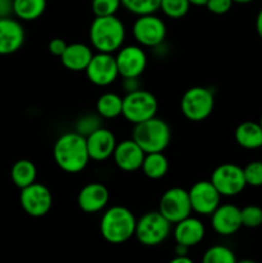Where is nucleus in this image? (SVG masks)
I'll list each match as a JSON object with an SVG mask.
<instances>
[{
	"instance_id": "nucleus-4",
	"label": "nucleus",
	"mask_w": 262,
	"mask_h": 263,
	"mask_svg": "<svg viewBox=\"0 0 262 263\" xmlns=\"http://www.w3.org/2000/svg\"><path fill=\"white\" fill-rule=\"evenodd\" d=\"M171 128L164 120L153 117L148 121L134 125L133 140L136 141L144 153L164 152L171 141Z\"/></svg>"
},
{
	"instance_id": "nucleus-30",
	"label": "nucleus",
	"mask_w": 262,
	"mask_h": 263,
	"mask_svg": "<svg viewBox=\"0 0 262 263\" xmlns=\"http://www.w3.org/2000/svg\"><path fill=\"white\" fill-rule=\"evenodd\" d=\"M102 120L103 118L98 113H87V115L81 116L76 121V123H74V131L77 134H80V135L87 138L90 134H92L98 128L102 127Z\"/></svg>"
},
{
	"instance_id": "nucleus-21",
	"label": "nucleus",
	"mask_w": 262,
	"mask_h": 263,
	"mask_svg": "<svg viewBox=\"0 0 262 263\" xmlns=\"http://www.w3.org/2000/svg\"><path fill=\"white\" fill-rule=\"evenodd\" d=\"M92 49L89 45L82 43L68 44L61 55V62L64 68L72 72H85L86 67L91 61Z\"/></svg>"
},
{
	"instance_id": "nucleus-41",
	"label": "nucleus",
	"mask_w": 262,
	"mask_h": 263,
	"mask_svg": "<svg viewBox=\"0 0 262 263\" xmlns=\"http://www.w3.org/2000/svg\"><path fill=\"white\" fill-rule=\"evenodd\" d=\"M190 5H194V7H204L207 0H189Z\"/></svg>"
},
{
	"instance_id": "nucleus-12",
	"label": "nucleus",
	"mask_w": 262,
	"mask_h": 263,
	"mask_svg": "<svg viewBox=\"0 0 262 263\" xmlns=\"http://www.w3.org/2000/svg\"><path fill=\"white\" fill-rule=\"evenodd\" d=\"M87 80L92 85L105 87L112 85L120 77L116 57L109 53H95L85 69Z\"/></svg>"
},
{
	"instance_id": "nucleus-39",
	"label": "nucleus",
	"mask_w": 262,
	"mask_h": 263,
	"mask_svg": "<svg viewBox=\"0 0 262 263\" xmlns=\"http://www.w3.org/2000/svg\"><path fill=\"white\" fill-rule=\"evenodd\" d=\"M256 31L258 33L259 37L262 39V9L259 10L258 14L256 17Z\"/></svg>"
},
{
	"instance_id": "nucleus-26",
	"label": "nucleus",
	"mask_w": 262,
	"mask_h": 263,
	"mask_svg": "<svg viewBox=\"0 0 262 263\" xmlns=\"http://www.w3.org/2000/svg\"><path fill=\"white\" fill-rule=\"evenodd\" d=\"M169 167V159L164 156L163 152H157V153L145 154L140 170L148 179L159 180L166 176Z\"/></svg>"
},
{
	"instance_id": "nucleus-23",
	"label": "nucleus",
	"mask_w": 262,
	"mask_h": 263,
	"mask_svg": "<svg viewBox=\"0 0 262 263\" xmlns=\"http://www.w3.org/2000/svg\"><path fill=\"white\" fill-rule=\"evenodd\" d=\"M45 9L46 0H13V15L25 22L39 20Z\"/></svg>"
},
{
	"instance_id": "nucleus-19",
	"label": "nucleus",
	"mask_w": 262,
	"mask_h": 263,
	"mask_svg": "<svg viewBox=\"0 0 262 263\" xmlns=\"http://www.w3.org/2000/svg\"><path fill=\"white\" fill-rule=\"evenodd\" d=\"M87 152H89L90 161L103 162L113 156L117 140L115 134L105 127L98 128L86 138Z\"/></svg>"
},
{
	"instance_id": "nucleus-24",
	"label": "nucleus",
	"mask_w": 262,
	"mask_h": 263,
	"mask_svg": "<svg viewBox=\"0 0 262 263\" xmlns=\"http://www.w3.org/2000/svg\"><path fill=\"white\" fill-rule=\"evenodd\" d=\"M36 177H38V168L30 159H20L13 164L10 170V179L18 189H23L36 182Z\"/></svg>"
},
{
	"instance_id": "nucleus-17",
	"label": "nucleus",
	"mask_w": 262,
	"mask_h": 263,
	"mask_svg": "<svg viewBox=\"0 0 262 263\" xmlns=\"http://www.w3.org/2000/svg\"><path fill=\"white\" fill-rule=\"evenodd\" d=\"M109 203V192L100 182H89L77 195V205L85 213L102 212Z\"/></svg>"
},
{
	"instance_id": "nucleus-44",
	"label": "nucleus",
	"mask_w": 262,
	"mask_h": 263,
	"mask_svg": "<svg viewBox=\"0 0 262 263\" xmlns=\"http://www.w3.org/2000/svg\"><path fill=\"white\" fill-rule=\"evenodd\" d=\"M259 126H261V128H262V116H261V120H259Z\"/></svg>"
},
{
	"instance_id": "nucleus-20",
	"label": "nucleus",
	"mask_w": 262,
	"mask_h": 263,
	"mask_svg": "<svg viewBox=\"0 0 262 263\" xmlns=\"http://www.w3.org/2000/svg\"><path fill=\"white\" fill-rule=\"evenodd\" d=\"M204 223L197 217L189 216L180 222L175 223L174 238L176 244L192 248V247L198 246L204 239Z\"/></svg>"
},
{
	"instance_id": "nucleus-37",
	"label": "nucleus",
	"mask_w": 262,
	"mask_h": 263,
	"mask_svg": "<svg viewBox=\"0 0 262 263\" xmlns=\"http://www.w3.org/2000/svg\"><path fill=\"white\" fill-rule=\"evenodd\" d=\"M13 0H0V18L12 17Z\"/></svg>"
},
{
	"instance_id": "nucleus-43",
	"label": "nucleus",
	"mask_w": 262,
	"mask_h": 263,
	"mask_svg": "<svg viewBox=\"0 0 262 263\" xmlns=\"http://www.w3.org/2000/svg\"><path fill=\"white\" fill-rule=\"evenodd\" d=\"M236 263H257V262L252 261V259H241V261H238Z\"/></svg>"
},
{
	"instance_id": "nucleus-15",
	"label": "nucleus",
	"mask_w": 262,
	"mask_h": 263,
	"mask_svg": "<svg viewBox=\"0 0 262 263\" xmlns=\"http://www.w3.org/2000/svg\"><path fill=\"white\" fill-rule=\"evenodd\" d=\"M211 226L218 235H234L243 226L241 225L240 208L230 204V203L220 204L211 215Z\"/></svg>"
},
{
	"instance_id": "nucleus-32",
	"label": "nucleus",
	"mask_w": 262,
	"mask_h": 263,
	"mask_svg": "<svg viewBox=\"0 0 262 263\" xmlns=\"http://www.w3.org/2000/svg\"><path fill=\"white\" fill-rule=\"evenodd\" d=\"M121 7V0H91V10L95 17L116 15Z\"/></svg>"
},
{
	"instance_id": "nucleus-8",
	"label": "nucleus",
	"mask_w": 262,
	"mask_h": 263,
	"mask_svg": "<svg viewBox=\"0 0 262 263\" xmlns=\"http://www.w3.org/2000/svg\"><path fill=\"white\" fill-rule=\"evenodd\" d=\"M166 35V23L156 13L138 15L134 21L133 36L143 48H158L164 43Z\"/></svg>"
},
{
	"instance_id": "nucleus-14",
	"label": "nucleus",
	"mask_w": 262,
	"mask_h": 263,
	"mask_svg": "<svg viewBox=\"0 0 262 263\" xmlns=\"http://www.w3.org/2000/svg\"><path fill=\"white\" fill-rule=\"evenodd\" d=\"M118 73L122 79L140 77L148 64V58L140 45H125L117 51L116 55Z\"/></svg>"
},
{
	"instance_id": "nucleus-9",
	"label": "nucleus",
	"mask_w": 262,
	"mask_h": 263,
	"mask_svg": "<svg viewBox=\"0 0 262 263\" xmlns=\"http://www.w3.org/2000/svg\"><path fill=\"white\" fill-rule=\"evenodd\" d=\"M210 181L221 197H235L247 186L243 168L234 163H222L216 167L211 174Z\"/></svg>"
},
{
	"instance_id": "nucleus-2",
	"label": "nucleus",
	"mask_w": 262,
	"mask_h": 263,
	"mask_svg": "<svg viewBox=\"0 0 262 263\" xmlns=\"http://www.w3.org/2000/svg\"><path fill=\"white\" fill-rule=\"evenodd\" d=\"M89 39L98 53L113 54L123 46L126 27L117 15L95 17L90 25Z\"/></svg>"
},
{
	"instance_id": "nucleus-42",
	"label": "nucleus",
	"mask_w": 262,
	"mask_h": 263,
	"mask_svg": "<svg viewBox=\"0 0 262 263\" xmlns=\"http://www.w3.org/2000/svg\"><path fill=\"white\" fill-rule=\"evenodd\" d=\"M234 3H236V4H248V3L253 2V0H233Z\"/></svg>"
},
{
	"instance_id": "nucleus-5",
	"label": "nucleus",
	"mask_w": 262,
	"mask_h": 263,
	"mask_svg": "<svg viewBox=\"0 0 262 263\" xmlns=\"http://www.w3.org/2000/svg\"><path fill=\"white\" fill-rule=\"evenodd\" d=\"M172 223L159 211H149L136 220L135 238L145 247L163 243L171 234Z\"/></svg>"
},
{
	"instance_id": "nucleus-27",
	"label": "nucleus",
	"mask_w": 262,
	"mask_h": 263,
	"mask_svg": "<svg viewBox=\"0 0 262 263\" xmlns=\"http://www.w3.org/2000/svg\"><path fill=\"white\" fill-rule=\"evenodd\" d=\"M235 254L230 248L225 246H212L204 252L202 263H236Z\"/></svg>"
},
{
	"instance_id": "nucleus-11",
	"label": "nucleus",
	"mask_w": 262,
	"mask_h": 263,
	"mask_svg": "<svg viewBox=\"0 0 262 263\" xmlns=\"http://www.w3.org/2000/svg\"><path fill=\"white\" fill-rule=\"evenodd\" d=\"M20 203L22 210L31 217H43L48 215L53 205L50 189L40 182H33L21 189Z\"/></svg>"
},
{
	"instance_id": "nucleus-18",
	"label": "nucleus",
	"mask_w": 262,
	"mask_h": 263,
	"mask_svg": "<svg viewBox=\"0 0 262 263\" xmlns=\"http://www.w3.org/2000/svg\"><path fill=\"white\" fill-rule=\"evenodd\" d=\"M112 157L116 166L121 171L135 172L141 168L145 153L136 144V141H134L133 139H126L121 143H117Z\"/></svg>"
},
{
	"instance_id": "nucleus-40",
	"label": "nucleus",
	"mask_w": 262,
	"mask_h": 263,
	"mask_svg": "<svg viewBox=\"0 0 262 263\" xmlns=\"http://www.w3.org/2000/svg\"><path fill=\"white\" fill-rule=\"evenodd\" d=\"M188 251H189V248H188V247L181 246V244H176L175 254H176V256H188Z\"/></svg>"
},
{
	"instance_id": "nucleus-10",
	"label": "nucleus",
	"mask_w": 262,
	"mask_h": 263,
	"mask_svg": "<svg viewBox=\"0 0 262 263\" xmlns=\"http://www.w3.org/2000/svg\"><path fill=\"white\" fill-rule=\"evenodd\" d=\"M158 211L172 223L180 222L192 215L189 193L182 187H170L159 199Z\"/></svg>"
},
{
	"instance_id": "nucleus-35",
	"label": "nucleus",
	"mask_w": 262,
	"mask_h": 263,
	"mask_svg": "<svg viewBox=\"0 0 262 263\" xmlns=\"http://www.w3.org/2000/svg\"><path fill=\"white\" fill-rule=\"evenodd\" d=\"M67 45H68V44H67L63 39L54 37V39H51L50 43H49L48 49H49V51L53 54V55L59 57V58H61V55L64 53V50H66Z\"/></svg>"
},
{
	"instance_id": "nucleus-29",
	"label": "nucleus",
	"mask_w": 262,
	"mask_h": 263,
	"mask_svg": "<svg viewBox=\"0 0 262 263\" xmlns=\"http://www.w3.org/2000/svg\"><path fill=\"white\" fill-rule=\"evenodd\" d=\"M190 7L189 0H161L159 10L171 20H180L188 14Z\"/></svg>"
},
{
	"instance_id": "nucleus-38",
	"label": "nucleus",
	"mask_w": 262,
	"mask_h": 263,
	"mask_svg": "<svg viewBox=\"0 0 262 263\" xmlns=\"http://www.w3.org/2000/svg\"><path fill=\"white\" fill-rule=\"evenodd\" d=\"M169 263H194V261L188 256H175Z\"/></svg>"
},
{
	"instance_id": "nucleus-28",
	"label": "nucleus",
	"mask_w": 262,
	"mask_h": 263,
	"mask_svg": "<svg viewBox=\"0 0 262 263\" xmlns=\"http://www.w3.org/2000/svg\"><path fill=\"white\" fill-rule=\"evenodd\" d=\"M121 4L127 12L138 17V15L153 14L159 10L161 0H121Z\"/></svg>"
},
{
	"instance_id": "nucleus-33",
	"label": "nucleus",
	"mask_w": 262,
	"mask_h": 263,
	"mask_svg": "<svg viewBox=\"0 0 262 263\" xmlns=\"http://www.w3.org/2000/svg\"><path fill=\"white\" fill-rule=\"evenodd\" d=\"M247 185L253 187L262 186V161H252L243 168Z\"/></svg>"
},
{
	"instance_id": "nucleus-6",
	"label": "nucleus",
	"mask_w": 262,
	"mask_h": 263,
	"mask_svg": "<svg viewBox=\"0 0 262 263\" xmlns=\"http://www.w3.org/2000/svg\"><path fill=\"white\" fill-rule=\"evenodd\" d=\"M157 110L158 100L148 90H135L122 98V117L133 125L156 117Z\"/></svg>"
},
{
	"instance_id": "nucleus-36",
	"label": "nucleus",
	"mask_w": 262,
	"mask_h": 263,
	"mask_svg": "<svg viewBox=\"0 0 262 263\" xmlns=\"http://www.w3.org/2000/svg\"><path fill=\"white\" fill-rule=\"evenodd\" d=\"M122 89L125 90V92L135 91V90L141 89L140 81H139V77H128V79H122Z\"/></svg>"
},
{
	"instance_id": "nucleus-1",
	"label": "nucleus",
	"mask_w": 262,
	"mask_h": 263,
	"mask_svg": "<svg viewBox=\"0 0 262 263\" xmlns=\"http://www.w3.org/2000/svg\"><path fill=\"white\" fill-rule=\"evenodd\" d=\"M53 158L57 166L67 174H80L90 162L86 138L76 131L64 133L55 140Z\"/></svg>"
},
{
	"instance_id": "nucleus-3",
	"label": "nucleus",
	"mask_w": 262,
	"mask_h": 263,
	"mask_svg": "<svg viewBox=\"0 0 262 263\" xmlns=\"http://www.w3.org/2000/svg\"><path fill=\"white\" fill-rule=\"evenodd\" d=\"M136 217L123 205H112L100 218L99 230L103 239L110 244H122L135 235Z\"/></svg>"
},
{
	"instance_id": "nucleus-31",
	"label": "nucleus",
	"mask_w": 262,
	"mask_h": 263,
	"mask_svg": "<svg viewBox=\"0 0 262 263\" xmlns=\"http://www.w3.org/2000/svg\"><path fill=\"white\" fill-rule=\"evenodd\" d=\"M241 225L248 229H256L262 225V208L258 205L249 204L240 208Z\"/></svg>"
},
{
	"instance_id": "nucleus-25",
	"label": "nucleus",
	"mask_w": 262,
	"mask_h": 263,
	"mask_svg": "<svg viewBox=\"0 0 262 263\" xmlns=\"http://www.w3.org/2000/svg\"><path fill=\"white\" fill-rule=\"evenodd\" d=\"M95 112L103 120H113L122 116V97L116 92H104L95 103Z\"/></svg>"
},
{
	"instance_id": "nucleus-22",
	"label": "nucleus",
	"mask_w": 262,
	"mask_h": 263,
	"mask_svg": "<svg viewBox=\"0 0 262 263\" xmlns=\"http://www.w3.org/2000/svg\"><path fill=\"white\" fill-rule=\"evenodd\" d=\"M234 138L238 145L248 151L262 148V128L259 123L253 121L239 123L234 133Z\"/></svg>"
},
{
	"instance_id": "nucleus-16",
	"label": "nucleus",
	"mask_w": 262,
	"mask_h": 263,
	"mask_svg": "<svg viewBox=\"0 0 262 263\" xmlns=\"http://www.w3.org/2000/svg\"><path fill=\"white\" fill-rule=\"evenodd\" d=\"M26 32L20 20L13 17L0 18V55H10L25 44Z\"/></svg>"
},
{
	"instance_id": "nucleus-13",
	"label": "nucleus",
	"mask_w": 262,
	"mask_h": 263,
	"mask_svg": "<svg viewBox=\"0 0 262 263\" xmlns=\"http://www.w3.org/2000/svg\"><path fill=\"white\" fill-rule=\"evenodd\" d=\"M192 211L199 216H211L220 205L221 195L210 180L197 181L189 190Z\"/></svg>"
},
{
	"instance_id": "nucleus-34",
	"label": "nucleus",
	"mask_w": 262,
	"mask_h": 263,
	"mask_svg": "<svg viewBox=\"0 0 262 263\" xmlns=\"http://www.w3.org/2000/svg\"><path fill=\"white\" fill-rule=\"evenodd\" d=\"M233 0H207L204 7L207 8L208 12L213 13V14L222 15L233 8Z\"/></svg>"
},
{
	"instance_id": "nucleus-7",
	"label": "nucleus",
	"mask_w": 262,
	"mask_h": 263,
	"mask_svg": "<svg viewBox=\"0 0 262 263\" xmlns=\"http://www.w3.org/2000/svg\"><path fill=\"white\" fill-rule=\"evenodd\" d=\"M215 108L213 91L204 86H193L182 94L180 109L182 116L192 122L207 120Z\"/></svg>"
}]
</instances>
